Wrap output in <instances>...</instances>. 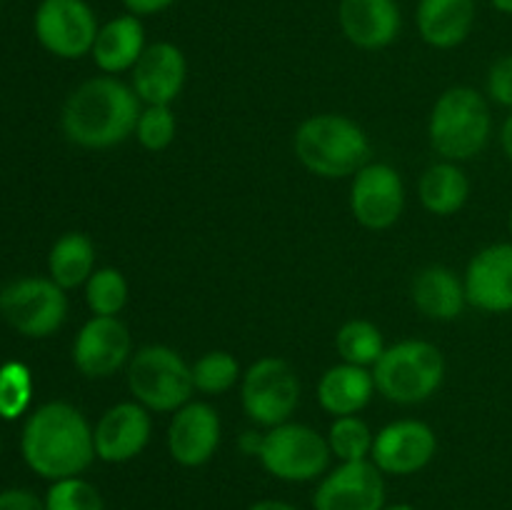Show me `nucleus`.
<instances>
[{
  "instance_id": "obj_31",
  "label": "nucleus",
  "mask_w": 512,
  "mask_h": 510,
  "mask_svg": "<svg viewBox=\"0 0 512 510\" xmlns=\"http://www.w3.org/2000/svg\"><path fill=\"white\" fill-rule=\"evenodd\" d=\"M33 398V375L23 363L0 365V418L15 420L28 410Z\"/></svg>"
},
{
  "instance_id": "obj_28",
  "label": "nucleus",
  "mask_w": 512,
  "mask_h": 510,
  "mask_svg": "<svg viewBox=\"0 0 512 510\" xmlns=\"http://www.w3.org/2000/svg\"><path fill=\"white\" fill-rule=\"evenodd\" d=\"M243 380L238 358L228 350H210L193 363V385L198 393L223 395Z\"/></svg>"
},
{
  "instance_id": "obj_32",
  "label": "nucleus",
  "mask_w": 512,
  "mask_h": 510,
  "mask_svg": "<svg viewBox=\"0 0 512 510\" xmlns=\"http://www.w3.org/2000/svg\"><path fill=\"white\" fill-rule=\"evenodd\" d=\"M178 133V118L173 113V105H145L135 125V138L150 153L170 148Z\"/></svg>"
},
{
  "instance_id": "obj_21",
  "label": "nucleus",
  "mask_w": 512,
  "mask_h": 510,
  "mask_svg": "<svg viewBox=\"0 0 512 510\" xmlns=\"http://www.w3.org/2000/svg\"><path fill=\"white\" fill-rule=\"evenodd\" d=\"M478 5L475 0H420L415 8V25L435 50H453L473 33Z\"/></svg>"
},
{
  "instance_id": "obj_27",
  "label": "nucleus",
  "mask_w": 512,
  "mask_h": 510,
  "mask_svg": "<svg viewBox=\"0 0 512 510\" xmlns=\"http://www.w3.org/2000/svg\"><path fill=\"white\" fill-rule=\"evenodd\" d=\"M328 445L333 458L340 463H353V460H370L373 453V440L375 433L368 428L363 418L358 415H343L330 423L328 430Z\"/></svg>"
},
{
  "instance_id": "obj_1",
  "label": "nucleus",
  "mask_w": 512,
  "mask_h": 510,
  "mask_svg": "<svg viewBox=\"0 0 512 510\" xmlns=\"http://www.w3.org/2000/svg\"><path fill=\"white\" fill-rule=\"evenodd\" d=\"M20 453L28 468L50 483L83 475L95 460L93 425L75 405L45 403L25 420Z\"/></svg>"
},
{
  "instance_id": "obj_6",
  "label": "nucleus",
  "mask_w": 512,
  "mask_h": 510,
  "mask_svg": "<svg viewBox=\"0 0 512 510\" xmlns=\"http://www.w3.org/2000/svg\"><path fill=\"white\" fill-rule=\"evenodd\" d=\"M128 390L153 413H175L193 400V365L168 345H145L128 363Z\"/></svg>"
},
{
  "instance_id": "obj_22",
  "label": "nucleus",
  "mask_w": 512,
  "mask_h": 510,
  "mask_svg": "<svg viewBox=\"0 0 512 510\" xmlns=\"http://www.w3.org/2000/svg\"><path fill=\"white\" fill-rule=\"evenodd\" d=\"M410 295H413L415 308L425 318L440 320V323L460 318L465 305H468L463 278L445 265H428V268L420 270L415 275Z\"/></svg>"
},
{
  "instance_id": "obj_18",
  "label": "nucleus",
  "mask_w": 512,
  "mask_h": 510,
  "mask_svg": "<svg viewBox=\"0 0 512 510\" xmlns=\"http://www.w3.org/2000/svg\"><path fill=\"white\" fill-rule=\"evenodd\" d=\"M468 305L483 313L512 310V243H493L470 258L463 275Z\"/></svg>"
},
{
  "instance_id": "obj_10",
  "label": "nucleus",
  "mask_w": 512,
  "mask_h": 510,
  "mask_svg": "<svg viewBox=\"0 0 512 510\" xmlns=\"http://www.w3.org/2000/svg\"><path fill=\"white\" fill-rule=\"evenodd\" d=\"M35 38L63 60L90 55L100 25L88 0H40L33 18Z\"/></svg>"
},
{
  "instance_id": "obj_11",
  "label": "nucleus",
  "mask_w": 512,
  "mask_h": 510,
  "mask_svg": "<svg viewBox=\"0 0 512 510\" xmlns=\"http://www.w3.org/2000/svg\"><path fill=\"white\" fill-rule=\"evenodd\" d=\"M405 210V183L388 163H368L350 183V213L363 228L388 230Z\"/></svg>"
},
{
  "instance_id": "obj_8",
  "label": "nucleus",
  "mask_w": 512,
  "mask_h": 510,
  "mask_svg": "<svg viewBox=\"0 0 512 510\" xmlns=\"http://www.w3.org/2000/svg\"><path fill=\"white\" fill-rule=\"evenodd\" d=\"M243 410L260 428L288 423L300 403V380L293 365L283 358H260L240 380Z\"/></svg>"
},
{
  "instance_id": "obj_29",
  "label": "nucleus",
  "mask_w": 512,
  "mask_h": 510,
  "mask_svg": "<svg viewBox=\"0 0 512 510\" xmlns=\"http://www.w3.org/2000/svg\"><path fill=\"white\" fill-rule=\"evenodd\" d=\"M128 295V280L118 268H95V273L85 283V303L93 315L118 318V313L128 303Z\"/></svg>"
},
{
  "instance_id": "obj_20",
  "label": "nucleus",
  "mask_w": 512,
  "mask_h": 510,
  "mask_svg": "<svg viewBox=\"0 0 512 510\" xmlns=\"http://www.w3.org/2000/svg\"><path fill=\"white\" fill-rule=\"evenodd\" d=\"M145 48H148V40H145L143 18L123 13L100 25L90 55L103 75H120L135 68Z\"/></svg>"
},
{
  "instance_id": "obj_38",
  "label": "nucleus",
  "mask_w": 512,
  "mask_h": 510,
  "mask_svg": "<svg viewBox=\"0 0 512 510\" xmlns=\"http://www.w3.org/2000/svg\"><path fill=\"white\" fill-rule=\"evenodd\" d=\"M490 5H493L498 13L503 15H512V0H490Z\"/></svg>"
},
{
  "instance_id": "obj_26",
  "label": "nucleus",
  "mask_w": 512,
  "mask_h": 510,
  "mask_svg": "<svg viewBox=\"0 0 512 510\" xmlns=\"http://www.w3.org/2000/svg\"><path fill=\"white\" fill-rule=\"evenodd\" d=\"M335 348H338L343 363L360 365V368H370L380 360L385 353V340L383 333L375 323L363 318H355L343 323V328L335 335Z\"/></svg>"
},
{
  "instance_id": "obj_23",
  "label": "nucleus",
  "mask_w": 512,
  "mask_h": 510,
  "mask_svg": "<svg viewBox=\"0 0 512 510\" xmlns=\"http://www.w3.org/2000/svg\"><path fill=\"white\" fill-rule=\"evenodd\" d=\"M373 370L360 368V365L338 363L323 373L318 383V400L325 413L333 418L343 415H358L368 408L375 395Z\"/></svg>"
},
{
  "instance_id": "obj_16",
  "label": "nucleus",
  "mask_w": 512,
  "mask_h": 510,
  "mask_svg": "<svg viewBox=\"0 0 512 510\" xmlns=\"http://www.w3.org/2000/svg\"><path fill=\"white\" fill-rule=\"evenodd\" d=\"M220 425L218 410L203 400H190L178 408L168 425V453L183 468H200L218 453Z\"/></svg>"
},
{
  "instance_id": "obj_19",
  "label": "nucleus",
  "mask_w": 512,
  "mask_h": 510,
  "mask_svg": "<svg viewBox=\"0 0 512 510\" xmlns=\"http://www.w3.org/2000/svg\"><path fill=\"white\" fill-rule=\"evenodd\" d=\"M338 25L345 40L360 50H383L403 28L398 0H340Z\"/></svg>"
},
{
  "instance_id": "obj_12",
  "label": "nucleus",
  "mask_w": 512,
  "mask_h": 510,
  "mask_svg": "<svg viewBox=\"0 0 512 510\" xmlns=\"http://www.w3.org/2000/svg\"><path fill=\"white\" fill-rule=\"evenodd\" d=\"M438 435L423 420H393L375 433L370 460L383 475H415L433 463Z\"/></svg>"
},
{
  "instance_id": "obj_30",
  "label": "nucleus",
  "mask_w": 512,
  "mask_h": 510,
  "mask_svg": "<svg viewBox=\"0 0 512 510\" xmlns=\"http://www.w3.org/2000/svg\"><path fill=\"white\" fill-rule=\"evenodd\" d=\"M43 500L45 510H105L100 490L80 475L53 480Z\"/></svg>"
},
{
  "instance_id": "obj_34",
  "label": "nucleus",
  "mask_w": 512,
  "mask_h": 510,
  "mask_svg": "<svg viewBox=\"0 0 512 510\" xmlns=\"http://www.w3.org/2000/svg\"><path fill=\"white\" fill-rule=\"evenodd\" d=\"M0 510H45V500H40L33 490L10 488L0 493Z\"/></svg>"
},
{
  "instance_id": "obj_24",
  "label": "nucleus",
  "mask_w": 512,
  "mask_h": 510,
  "mask_svg": "<svg viewBox=\"0 0 512 510\" xmlns=\"http://www.w3.org/2000/svg\"><path fill=\"white\" fill-rule=\"evenodd\" d=\"M418 195L428 213L448 218V215L463 210L465 203H468L470 180L458 163L440 160V163H433L420 175Z\"/></svg>"
},
{
  "instance_id": "obj_35",
  "label": "nucleus",
  "mask_w": 512,
  "mask_h": 510,
  "mask_svg": "<svg viewBox=\"0 0 512 510\" xmlns=\"http://www.w3.org/2000/svg\"><path fill=\"white\" fill-rule=\"evenodd\" d=\"M125 5V13H133L138 18H148V15L165 13L175 0H120Z\"/></svg>"
},
{
  "instance_id": "obj_37",
  "label": "nucleus",
  "mask_w": 512,
  "mask_h": 510,
  "mask_svg": "<svg viewBox=\"0 0 512 510\" xmlns=\"http://www.w3.org/2000/svg\"><path fill=\"white\" fill-rule=\"evenodd\" d=\"M500 145H503V153L508 155V160L512 163V113L505 118L503 128H500Z\"/></svg>"
},
{
  "instance_id": "obj_25",
  "label": "nucleus",
  "mask_w": 512,
  "mask_h": 510,
  "mask_svg": "<svg viewBox=\"0 0 512 510\" xmlns=\"http://www.w3.org/2000/svg\"><path fill=\"white\" fill-rule=\"evenodd\" d=\"M48 273L63 290L88 283L95 273V245L85 233H65L53 243L48 255Z\"/></svg>"
},
{
  "instance_id": "obj_40",
  "label": "nucleus",
  "mask_w": 512,
  "mask_h": 510,
  "mask_svg": "<svg viewBox=\"0 0 512 510\" xmlns=\"http://www.w3.org/2000/svg\"><path fill=\"white\" fill-rule=\"evenodd\" d=\"M508 230H510V238H512V210H510V215H508ZM512 243V240H510Z\"/></svg>"
},
{
  "instance_id": "obj_4",
  "label": "nucleus",
  "mask_w": 512,
  "mask_h": 510,
  "mask_svg": "<svg viewBox=\"0 0 512 510\" xmlns=\"http://www.w3.org/2000/svg\"><path fill=\"white\" fill-rule=\"evenodd\" d=\"M493 135L488 98L470 85H453L435 100L428 120V138L443 160L465 163L485 150Z\"/></svg>"
},
{
  "instance_id": "obj_3",
  "label": "nucleus",
  "mask_w": 512,
  "mask_h": 510,
  "mask_svg": "<svg viewBox=\"0 0 512 510\" xmlns=\"http://www.w3.org/2000/svg\"><path fill=\"white\" fill-rule=\"evenodd\" d=\"M293 148L305 170L318 178H353L370 163L368 133L348 115H310L295 130Z\"/></svg>"
},
{
  "instance_id": "obj_5",
  "label": "nucleus",
  "mask_w": 512,
  "mask_h": 510,
  "mask_svg": "<svg viewBox=\"0 0 512 510\" xmlns=\"http://www.w3.org/2000/svg\"><path fill=\"white\" fill-rule=\"evenodd\" d=\"M375 388L385 400L415 405L433 398L445 378V358L428 340H400L388 345L373 365Z\"/></svg>"
},
{
  "instance_id": "obj_39",
  "label": "nucleus",
  "mask_w": 512,
  "mask_h": 510,
  "mask_svg": "<svg viewBox=\"0 0 512 510\" xmlns=\"http://www.w3.org/2000/svg\"><path fill=\"white\" fill-rule=\"evenodd\" d=\"M383 510H418V508L410 503H393V505H385Z\"/></svg>"
},
{
  "instance_id": "obj_14",
  "label": "nucleus",
  "mask_w": 512,
  "mask_h": 510,
  "mask_svg": "<svg viewBox=\"0 0 512 510\" xmlns=\"http://www.w3.org/2000/svg\"><path fill=\"white\" fill-rule=\"evenodd\" d=\"M385 478L373 460L340 463L320 478L313 510H383Z\"/></svg>"
},
{
  "instance_id": "obj_15",
  "label": "nucleus",
  "mask_w": 512,
  "mask_h": 510,
  "mask_svg": "<svg viewBox=\"0 0 512 510\" xmlns=\"http://www.w3.org/2000/svg\"><path fill=\"white\" fill-rule=\"evenodd\" d=\"M150 435H153V420L148 408H143L138 400L115 403L100 415L98 425L93 428L95 458L110 465L130 463L148 448Z\"/></svg>"
},
{
  "instance_id": "obj_13",
  "label": "nucleus",
  "mask_w": 512,
  "mask_h": 510,
  "mask_svg": "<svg viewBox=\"0 0 512 510\" xmlns=\"http://www.w3.org/2000/svg\"><path fill=\"white\" fill-rule=\"evenodd\" d=\"M133 358V338L128 325L113 315H93L78 330L73 343V363L85 378H110Z\"/></svg>"
},
{
  "instance_id": "obj_17",
  "label": "nucleus",
  "mask_w": 512,
  "mask_h": 510,
  "mask_svg": "<svg viewBox=\"0 0 512 510\" xmlns=\"http://www.w3.org/2000/svg\"><path fill=\"white\" fill-rule=\"evenodd\" d=\"M188 80L185 53L170 40L148 43L145 53L130 70V88L143 105H173Z\"/></svg>"
},
{
  "instance_id": "obj_9",
  "label": "nucleus",
  "mask_w": 512,
  "mask_h": 510,
  "mask_svg": "<svg viewBox=\"0 0 512 510\" xmlns=\"http://www.w3.org/2000/svg\"><path fill=\"white\" fill-rule=\"evenodd\" d=\"M0 315L25 338H48L68 318V295L53 278H20L0 290Z\"/></svg>"
},
{
  "instance_id": "obj_7",
  "label": "nucleus",
  "mask_w": 512,
  "mask_h": 510,
  "mask_svg": "<svg viewBox=\"0 0 512 510\" xmlns=\"http://www.w3.org/2000/svg\"><path fill=\"white\" fill-rule=\"evenodd\" d=\"M333 453L325 435L303 423H280L265 430L258 460L273 478L285 483H310L328 473Z\"/></svg>"
},
{
  "instance_id": "obj_36",
  "label": "nucleus",
  "mask_w": 512,
  "mask_h": 510,
  "mask_svg": "<svg viewBox=\"0 0 512 510\" xmlns=\"http://www.w3.org/2000/svg\"><path fill=\"white\" fill-rule=\"evenodd\" d=\"M248 510H300L298 505L288 503V500H278V498H265L258 500V503L250 505Z\"/></svg>"
},
{
  "instance_id": "obj_33",
  "label": "nucleus",
  "mask_w": 512,
  "mask_h": 510,
  "mask_svg": "<svg viewBox=\"0 0 512 510\" xmlns=\"http://www.w3.org/2000/svg\"><path fill=\"white\" fill-rule=\"evenodd\" d=\"M485 90L493 103L512 110V53L495 60L485 78Z\"/></svg>"
},
{
  "instance_id": "obj_2",
  "label": "nucleus",
  "mask_w": 512,
  "mask_h": 510,
  "mask_svg": "<svg viewBox=\"0 0 512 510\" xmlns=\"http://www.w3.org/2000/svg\"><path fill=\"white\" fill-rule=\"evenodd\" d=\"M140 98L118 75H98L80 83L68 95L60 113V128L70 143L88 150H105L135 135Z\"/></svg>"
}]
</instances>
